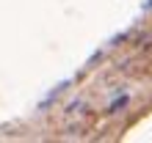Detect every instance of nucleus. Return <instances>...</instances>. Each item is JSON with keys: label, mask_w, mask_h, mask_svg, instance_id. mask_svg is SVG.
I'll use <instances>...</instances> for the list:
<instances>
[{"label": "nucleus", "mask_w": 152, "mask_h": 143, "mask_svg": "<svg viewBox=\"0 0 152 143\" xmlns=\"http://www.w3.org/2000/svg\"><path fill=\"white\" fill-rule=\"evenodd\" d=\"M127 105H130V96H127V94H122V96H116V99L108 105V113H119L122 107H127Z\"/></svg>", "instance_id": "nucleus-1"}]
</instances>
